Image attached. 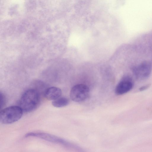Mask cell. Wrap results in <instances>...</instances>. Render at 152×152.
Segmentation results:
<instances>
[{
    "instance_id": "1",
    "label": "cell",
    "mask_w": 152,
    "mask_h": 152,
    "mask_svg": "<svg viewBox=\"0 0 152 152\" xmlns=\"http://www.w3.org/2000/svg\"><path fill=\"white\" fill-rule=\"evenodd\" d=\"M40 100L39 92L37 90L30 89L23 94L19 102V106L23 112L28 113L35 110Z\"/></svg>"
},
{
    "instance_id": "2",
    "label": "cell",
    "mask_w": 152,
    "mask_h": 152,
    "mask_svg": "<svg viewBox=\"0 0 152 152\" xmlns=\"http://www.w3.org/2000/svg\"><path fill=\"white\" fill-rule=\"evenodd\" d=\"M23 112L19 106H12L7 107L0 111V122L4 124L14 123L21 118Z\"/></svg>"
},
{
    "instance_id": "3",
    "label": "cell",
    "mask_w": 152,
    "mask_h": 152,
    "mask_svg": "<svg viewBox=\"0 0 152 152\" xmlns=\"http://www.w3.org/2000/svg\"><path fill=\"white\" fill-rule=\"evenodd\" d=\"M152 69V63L149 61H144L133 68L132 72L137 79L142 80L149 77Z\"/></svg>"
},
{
    "instance_id": "4",
    "label": "cell",
    "mask_w": 152,
    "mask_h": 152,
    "mask_svg": "<svg viewBox=\"0 0 152 152\" xmlns=\"http://www.w3.org/2000/svg\"><path fill=\"white\" fill-rule=\"evenodd\" d=\"M89 94V89L86 85L79 84L73 86L71 88L70 96L71 99L76 102H80L86 100Z\"/></svg>"
},
{
    "instance_id": "5",
    "label": "cell",
    "mask_w": 152,
    "mask_h": 152,
    "mask_svg": "<svg viewBox=\"0 0 152 152\" xmlns=\"http://www.w3.org/2000/svg\"><path fill=\"white\" fill-rule=\"evenodd\" d=\"M133 86L132 77L128 75L124 76L116 86L115 92L118 95L126 93L131 90Z\"/></svg>"
},
{
    "instance_id": "6",
    "label": "cell",
    "mask_w": 152,
    "mask_h": 152,
    "mask_svg": "<svg viewBox=\"0 0 152 152\" xmlns=\"http://www.w3.org/2000/svg\"><path fill=\"white\" fill-rule=\"evenodd\" d=\"M61 94L62 91L60 88L52 87L47 88L45 90L44 95L47 99L54 100L59 98Z\"/></svg>"
},
{
    "instance_id": "7",
    "label": "cell",
    "mask_w": 152,
    "mask_h": 152,
    "mask_svg": "<svg viewBox=\"0 0 152 152\" xmlns=\"http://www.w3.org/2000/svg\"><path fill=\"white\" fill-rule=\"evenodd\" d=\"M69 103L68 99L65 97L58 98L52 102V105L56 107H61L67 105Z\"/></svg>"
},
{
    "instance_id": "8",
    "label": "cell",
    "mask_w": 152,
    "mask_h": 152,
    "mask_svg": "<svg viewBox=\"0 0 152 152\" xmlns=\"http://www.w3.org/2000/svg\"><path fill=\"white\" fill-rule=\"evenodd\" d=\"M0 107L1 108V109L4 106L6 102V98L4 95L1 92L0 93Z\"/></svg>"
},
{
    "instance_id": "9",
    "label": "cell",
    "mask_w": 152,
    "mask_h": 152,
    "mask_svg": "<svg viewBox=\"0 0 152 152\" xmlns=\"http://www.w3.org/2000/svg\"><path fill=\"white\" fill-rule=\"evenodd\" d=\"M150 86V84H148L142 86L139 88L140 91H142L148 88Z\"/></svg>"
}]
</instances>
